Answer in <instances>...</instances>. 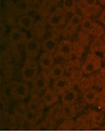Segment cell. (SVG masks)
<instances>
[{"label": "cell", "mask_w": 105, "mask_h": 131, "mask_svg": "<svg viewBox=\"0 0 105 131\" xmlns=\"http://www.w3.org/2000/svg\"><path fill=\"white\" fill-rule=\"evenodd\" d=\"M51 88L61 97L67 91L72 89V81L67 75H64L56 80L53 81Z\"/></svg>", "instance_id": "30bf717a"}, {"label": "cell", "mask_w": 105, "mask_h": 131, "mask_svg": "<svg viewBox=\"0 0 105 131\" xmlns=\"http://www.w3.org/2000/svg\"><path fill=\"white\" fill-rule=\"evenodd\" d=\"M26 31L21 30L18 27H12L8 34V42L13 46H23L28 39Z\"/></svg>", "instance_id": "ba28073f"}, {"label": "cell", "mask_w": 105, "mask_h": 131, "mask_svg": "<svg viewBox=\"0 0 105 131\" xmlns=\"http://www.w3.org/2000/svg\"><path fill=\"white\" fill-rule=\"evenodd\" d=\"M37 62L41 70L47 72L55 64V56L54 54L42 52L37 59Z\"/></svg>", "instance_id": "5bb4252c"}, {"label": "cell", "mask_w": 105, "mask_h": 131, "mask_svg": "<svg viewBox=\"0 0 105 131\" xmlns=\"http://www.w3.org/2000/svg\"><path fill=\"white\" fill-rule=\"evenodd\" d=\"M101 69V59L95 53H90L86 57L81 65V69L84 74H92L93 72Z\"/></svg>", "instance_id": "5b68a950"}, {"label": "cell", "mask_w": 105, "mask_h": 131, "mask_svg": "<svg viewBox=\"0 0 105 131\" xmlns=\"http://www.w3.org/2000/svg\"><path fill=\"white\" fill-rule=\"evenodd\" d=\"M68 14L62 6H57L46 18L49 27L52 29H59L66 25L68 21Z\"/></svg>", "instance_id": "3957f363"}, {"label": "cell", "mask_w": 105, "mask_h": 131, "mask_svg": "<svg viewBox=\"0 0 105 131\" xmlns=\"http://www.w3.org/2000/svg\"><path fill=\"white\" fill-rule=\"evenodd\" d=\"M40 71L37 60L26 58L20 70L21 80L27 83H32Z\"/></svg>", "instance_id": "7a4b0ae2"}, {"label": "cell", "mask_w": 105, "mask_h": 131, "mask_svg": "<svg viewBox=\"0 0 105 131\" xmlns=\"http://www.w3.org/2000/svg\"><path fill=\"white\" fill-rule=\"evenodd\" d=\"M62 8L68 15H73L78 8L77 0H62Z\"/></svg>", "instance_id": "ffe728a7"}, {"label": "cell", "mask_w": 105, "mask_h": 131, "mask_svg": "<svg viewBox=\"0 0 105 131\" xmlns=\"http://www.w3.org/2000/svg\"><path fill=\"white\" fill-rule=\"evenodd\" d=\"M31 92L29 83L23 80H14L8 84V93L15 101H23L28 98Z\"/></svg>", "instance_id": "6da1fadb"}, {"label": "cell", "mask_w": 105, "mask_h": 131, "mask_svg": "<svg viewBox=\"0 0 105 131\" xmlns=\"http://www.w3.org/2000/svg\"><path fill=\"white\" fill-rule=\"evenodd\" d=\"M98 20L101 24H102L103 25H105V10H103L101 12V13L99 14V15L98 17Z\"/></svg>", "instance_id": "7402d4cb"}, {"label": "cell", "mask_w": 105, "mask_h": 131, "mask_svg": "<svg viewBox=\"0 0 105 131\" xmlns=\"http://www.w3.org/2000/svg\"><path fill=\"white\" fill-rule=\"evenodd\" d=\"M80 29L84 34H92L97 31V24L91 18H84Z\"/></svg>", "instance_id": "e0dca14e"}, {"label": "cell", "mask_w": 105, "mask_h": 131, "mask_svg": "<svg viewBox=\"0 0 105 131\" xmlns=\"http://www.w3.org/2000/svg\"><path fill=\"white\" fill-rule=\"evenodd\" d=\"M60 98V95L51 87H50L43 92L41 96V101L44 107H51L58 102Z\"/></svg>", "instance_id": "9a60e30c"}, {"label": "cell", "mask_w": 105, "mask_h": 131, "mask_svg": "<svg viewBox=\"0 0 105 131\" xmlns=\"http://www.w3.org/2000/svg\"><path fill=\"white\" fill-rule=\"evenodd\" d=\"M84 17L81 13H78V12L73 15H72L68 19V21L66 25V27L68 30L74 31L80 28L81 24L83 21Z\"/></svg>", "instance_id": "2e32d148"}, {"label": "cell", "mask_w": 105, "mask_h": 131, "mask_svg": "<svg viewBox=\"0 0 105 131\" xmlns=\"http://www.w3.org/2000/svg\"><path fill=\"white\" fill-rule=\"evenodd\" d=\"M7 2L11 12L18 15L29 14L33 11L34 0H9Z\"/></svg>", "instance_id": "277c9868"}, {"label": "cell", "mask_w": 105, "mask_h": 131, "mask_svg": "<svg viewBox=\"0 0 105 131\" xmlns=\"http://www.w3.org/2000/svg\"><path fill=\"white\" fill-rule=\"evenodd\" d=\"M47 27H49V25L47 24L46 18L40 17V19L36 21L31 31V37L39 40L40 41H42L46 34Z\"/></svg>", "instance_id": "8fae6325"}, {"label": "cell", "mask_w": 105, "mask_h": 131, "mask_svg": "<svg viewBox=\"0 0 105 131\" xmlns=\"http://www.w3.org/2000/svg\"><path fill=\"white\" fill-rule=\"evenodd\" d=\"M83 98L87 104H93L97 101L98 98V92L94 89H88L84 92Z\"/></svg>", "instance_id": "44dd1931"}, {"label": "cell", "mask_w": 105, "mask_h": 131, "mask_svg": "<svg viewBox=\"0 0 105 131\" xmlns=\"http://www.w3.org/2000/svg\"><path fill=\"white\" fill-rule=\"evenodd\" d=\"M75 53V43L69 39H63L59 42L55 54L59 57L68 58L71 57Z\"/></svg>", "instance_id": "9c48e42d"}, {"label": "cell", "mask_w": 105, "mask_h": 131, "mask_svg": "<svg viewBox=\"0 0 105 131\" xmlns=\"http://www.w3.org/2000/svg\"><path fill=\"white\" fill-rule=\"evenodd\" d=\"M101 76L104 78V79L105 80V66H103V67H101Z\"/></svg>", "instance_id": "603a6c76"}, {"label": "cell", "mask_w": 105, "mask_h": 131, "mask_svg": "<svg viewBox=\"0 0 105 131\" xmlns=\"http://www.w3.org/2000/svg\"><path fill=\"white\" fill-rule=\"evenodd\" d=\"M6 1H7V2H8V1H9V0H6Z\"/></svg>", "instance_id": "cb8c5ba5"}, {"label": "cell", "mask_w": 105, "mask_h": 131, "mask_svg": "<svg viewBox=\"0 0 105 131\" xmlns=\"http://www.w3.org/2000/svg\"><path fill=\"white\" fill-rule=\"evenodd\" d=\"M36 21L34 16L31 14L22 15L19 17L16 26L25 31H31Z\"/></svg>", "instance_id": "7c38bea8"}, {"label": "cell", "mask_w": 105, "mask_h": 131, "mask_svg": "<svg viewBox=\"0 0 105 131\" xmlns=\"http://www.w3.org/2000/svg\"><path fill=\"white\" fill-rule=\"evenodd\" d=\"M60 98H61L62 104L64 106L69 107L71 105H72L77 100L78 93L75 89H71L69 91H67L65 94H63Z\"/></svg>", "instance_id": "d6986e66"}, {"label": "cell", "mask_w": 105, "mask_h": 131, "mask_svg": "<svg viewBox=\"0 0 105 131\" xmlns=\"http://www.w3.org/2000/svg\"><path fill=\"white\" fill-rule=\"evenodd\" d=\"M51 81L52 80L50 78L47 72L40 69V72L31 83L32 89L37 93L44 92L45 90L51 87Z\"/></svg>", "instance_id": "8992f818"}, {"label": "cell", "mask_w": 105, "mask_h": 131, "mask_svg": "<svg viewBox=\"0 0 105 131\" xmlns=\"http://www.w3.org/2000/svg\"><path fill=\"white\" fill-rule=\"evenodd\" d=\"M47 73L51 80L54 81L65 75V68L60 63H55L47 71Z\"/></svg>", "instance_id": "ac0fdd59"}, {"label": "cell", "mask_w": 105, "mask_h": 131, "mask_svg": "<svg viewBox=\"0 0 105 131\" xmlns=\"http://www.w3.org/2000/svg\"><path fill=\"white\" fill-rule=\"evenodd\" d=\"M59 40L56 36H50L46 38H44L41 41V47H42V51L46 52L51 54H55L58 44Z\"/></svg>", "instance_id": "4fadbf2b"}, {"label": "cell", "mask_w": 105, "mask_h": 131, "mask_svg": "<svg viewBox=\"0 0 105 131\" xmlns=\"http://www.w3.org/2000/svg\"><path fill=\"white\" fill-rule=\"evenodd\" d=\"M24 50L26 58L36 59L40 55L42 51L41 41L33 37H28L27 42L24 45Z\"/></svg>", "instance_id": "52a82bcc"}]
</instances>
